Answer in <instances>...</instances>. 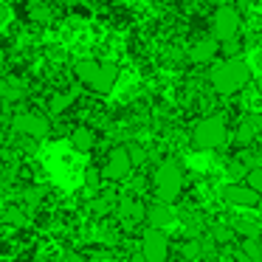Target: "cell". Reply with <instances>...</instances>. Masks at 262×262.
Returning <instances> with one entry per match:
<instances>
[{"label": "cell", "instance_id": "cell-1", "mask_svg": "<svg viewBox=\"0 0 262 262\" xmlns=\"http://www.w3.org/2000/svg\"><path fill=\"white\" fill-rule=\"evenodd\" d=\"M209 85L217 96H237L251 85V65L239 57H228L209 68Z\"/></svg>", "mask_w": 262, "mask_h": 262}, {"label": "cell", "instance_id": "cell-2", "mask_svg": "<svg viewBox=\"0 0 262 262\" xmlns=\"http://www.w3.org/2000/svg\"><path fill=\"white\" fill-rule=\"evenodd\" d=\"M74 74L85 88H91L93 93L107 96L119 82V65L116 62H102V59H76Z\"/></svg>", "mask_w": 262, "mask_h": 262}, {"label": "cell", "instance_id": "cell-3", "mask_svg": "<svg viewBox=\"0 0 262 262\" xmlns=\"http://www.w3.org/2000/svg\"><path fill=\"white\" fill-rule=\"evenodd\" d=\"M186 186V172H183L181 161L178 158H164L152 172V192L155 200H164V203H175L183 194Z\"/></svg>", "mask_w": 262, "mask_h": 262}, {"label": "cell", "instance_id": "cell-4", "mask_svg": "<svg viewBox=\"0 0 262 262\" xmlns=\"http://www.w3.org/2000/svg\"><path fill=\"white\" fill-rule=\"evenodd\" d=\"M228 138V124L223 116L211 113V116H203L198 124L192 127V149H200V152H209V149H220Z\"/></svg>", "mask_w": 262, "mask_h": 262}, {"label": "cell", "instance_id": "cell-5", "mask_svg": "<svg viewBox=\"0 0 262 262\" xmlns=\"http://www.w3.org/2000/svg\"><path fill=\"white\" fill-rule=\"evenodd\" d=\"M243 34V14L234 3H220L211 14V37L217 42H234Z\"/></svg>", "mask_w": 262, "mask_h": 262}, {"label": "cell", "instance_id": "cell-6", "mask_svg": "<svg viewBox=\"0 0 262 262\" xmlns=\"http://www.w3.org/2000/svg\"><path fill=\"white\" fill-rule=\"evenodd\" d=\"M133 169H136V161H133L130 147H113L107 152V158H104V164H102V175H104V181H110V183L127 181V178L133 175Z\"/></svg>", "mask_w": 262, "mask_h": 262}, {"label": "cell", "instance_id": "cell-7", "mask_svg": "<svg viewBox=\"0 0 262 262\" xmlns=\"http://www.w3.org/2000/svg\"><path fill=\"white\" fill-rule=\"evenodd\" d=\"M12 127L17 136H26L31 141H40L51 133V121L46 119L42 113H34V110H26V113H17L12 119Z\"/></svg>", "mask_w": 262, "mask_h": 262}, {"label": "cell", "instance_id": "cell-8", "mask_svg": "<svg viewBox=\"0 0 262 262\" xmlns=\"http://www.w3.org/2000/svg\"><path fill=\"white\" fill-rule=\"evenodd\" d=\"M141 254L147 262H166L169 259V237L164 228H152L141 234Z\"/></svg>", "mask_w": 262, "mask_h": 262}, {"label": "cell", "instance_id": "cell-9", "mask_svg": "<svg viewBox=\"0 0 262 262\" xmlns=\"http://www.w3.org/2000/svg\"><path fill=\"white\" fill-rule=\"evenodd\" d=\"M220 198H223V203H226V206H237V209H256V203H259L262 194L256 192V189H251L245 181L243 183L234 181V183H226V186L220 189Z\"/></svg>", "mask_w": 262, "mask_h": 262}, {"label": "cell", "instance_id": "cell-10", "mask_svg": "<svg viewBox=\"0 0 262 262\" xmlns=\"http://www.w3.org/2000/svg\"><path fill=\"white\" fill-rule=\"evenodd\" d=\"M220 54V42L214 40V37H203V40H198V42H192L189 46V51H186V59L192 65H209V62H214V57Z\"/></svg>", "mask_w": 262, "mask_h": 262}, {"label": "cell", "instance_id": "cell-11", "mask_svg": "<svg viewBox=\"0 0 262 262\" xmlns=\"http://www.w3.org/2000/svg\"><path fill=\"white\" fill-rule=\"evenodd\" d=\"M116 214H119V220L124 226H136V223L147 220V206L138 198H121L119 206H116Z\"/></svg>", "mask_w": 262, "mask_h": 262}, {"label": "cell", "instance_id": "cell-12", "mask_svg": "<svg viewBox=\"0 0 262 262\" xmlns=\"http://www.w3.org/2000/svg\"><path fill=\"white\" fill-rule=\"evenodd\" d=\"M147 226L152 228H166L175 223V209H172V203H164V200H155V203L147 206Z\"/></svg>", "mask_w": 262, "mask_h": 262}, {"label": "cell", "instance_id": "cell-13", "mask_svg": "<svg viewBox=\"0 0 262 262\" xmlns=\"http://www.w3.org/2000/svg\"><path fill=\"white\" fill-rule=\"evenodd\" d=\"M96 141H99L96 130L88 127V124H79V127L71 130V147H74L76 152H91V149L96 147Z\"/></svg>", "mask_w": 262, "mask_h": 262}, {"label": "cell", "instance_id": "cell-14", "mask_svg": "<svg viewBox=\"0 0 262 262\" xmlns=\"http://www.w3.org/2000/svg\"><path fill=\"white\" fill-rule=\"evenodd\" d=\"M26 99V85L14 76H3L0 79V102H20Z\"/></svg>", "mask_w": 262, "mask_h": 262}, {"label": "cell", "instance_id": "cell-15", "mask_svg": "<svg viewBox=\"0 0 262 262\" xmlns=\"http://www.w3.org/2000/svg\"><path fill=\"white\" fill-rule=\"evenodd\" d=\"M116 206H119V198L113 192H96V198L91 200V211L96 217H107L110 211H116Z\"/></svg>", "mask_w": 262, "mask_h": 262}, {"label": "cell", "instance_id": "cell-16", "mask_svg": "<svg viewBox=\"0 0 262 262\" xmlns=\"http://www.w3.org/2000/svg\"><path fill=\"white\" fill-rule=\"evenodd\" d=\"M231 228L239 239H251V237H259L262 228H259V220H248V217H237L231 220Z\"/></svg>", "mask_w": 262, "mask_h": 262}, {"label": "cell", "instance_id": "cell-17", "mask_svg": "<svg viewBox=\"0 0 262 262\" xmlns=\"http://www.w3.org/2000/svg\"><path fill=\"white\" fill-rule=\"evenodd\" d=\"M29 17L34 20V23H51V17H54V6L48 3V0H34L31 3V9H29Z\"/></svg>", "mask_w": 262, "mask_h": 262}, {"label": "cell", "instance_id": "cell-18", "mask_svg": "<svg viewBox=\"0 0 262 262\" xmlns=\"http://www.w3.org/2000/svg\"><path fill=\"white\" fill-rule=\"evenodd\" d=\"M71 104H74V93H54L51 102H48V113L59 116V113H65Z\"/></svg>", "mask_w": 262, "mask_h": 262}, {"label": "cell", "instance_id": "cell-19", "mask_svg": "<svg viewBox=\"0 0 262 262\" xmlns=\"http://www.w3.org/2000/svg\"><path fill=\"white\" fill-rule=\"evenodd\" d=\"M209 237L214 239V245H228L231 243V237H234V228H231V223H214L211 226V231H209Z\"/></svg>", "mask_w": 262, "mask_h": 262}, {"label": "cell", "instance_id": "cell-20", "mask_svg": "<svg viewBox=\"0 0 262 262\" xmlns=\"http://www.w3.org/2000/svg\"><path fill=\"white\" fill-rule=\"evenodd\" d=\"M3 223H6V226H14V228H23L26 223H29V217H26V211H23V209L12 206V209L3 211Z\"/></svg>", "mask_w": 262, "mask_h": 262}, {"label": "cell", "instance_id": "cell-21", "mask_svg": "<svg viewBox=\"0 0 262 262\" xmlns=\"http://www.w3.org/2000/svg\"><path fill=\"white\" fill-rule=\"evenodd\" d=\"M102 181H104V175H102V166H88V172H85V186L88 189H93V192H96L99 186H102Z\"/></svg>", "mask_w": 262, "mask_h": 262}, {"label": "cell", "instance_id": "cell-22", "mask_svg": "<svg viewBox=\"0 0 262 262\" xmlns=\"http://www.w3.org/2000/svg\"><path fill=\"white\" fill-rule=\"evenodd\" d=\"M245 183H248L251 189H256V192L262 194V164H254L248 169V175H245Z\"/></svg>", "mask_w": 262, "mask_h": 262}, {"label": "cell", "instance_id": "cell-23", "mask_svg": "<svg viewBox=\"0 0 262 262\" xmlns=\"http://www.w3.org/2000/svg\"><path fill=\"white\" fill-rule=\"evenodd\" d=\"M23 198H26V203H29V206H40L42 198H46V189H42V186H31V189H26Z\"/></svg>", "mask_w": 262, "mask_h": 262}, {"label": "cell", "instance_id": "cell-24", "mask_svg": "<svg viewBox=\"0 0 262 262\" xmlns=\"http://www.w3.org/2000/svg\"><path fill=\"white\" fill-rule=\"evenodd\" d=\"M251 121H254V127H256V141H262V113H254Z\"/></svg>", "mask_w": 262, "mask_h": 262}, {"label": "cell", "instance_id": "cell-25", "mask_svg": "<svg viewBox=\"0 0 262 262\" xmlns=\"http://www.w3.org/2000/svg\"><path fill=\"white\" fill-rule=\"evenodd\" d=\"M65 262H91L88 256H82V254H76V251H71L68 256H65Z\"/></svg>", "mask_w": 262, "mask_h": 262}, {"label": "cell", "instance_id": "cell-26", "mask_svg": "<svg viewBox=\"0 0 262 262\" xmlns=\"http://www.w3.org/2000/svg\"><path fill=\"white\" fill-rule=\"evenodd\" d=\"M6 20H9V6L3 3V0H0V26L6 23Z\"/></svg>", "mask_w": 262, "mask_h": 262}, {"label": "cell", "instance_id": "cell-27", "mask_svg": "<svg viewBox=\"0 0 262 262\" xmlns=\"http://www.w3.org/2000/svg\"><path fill=\"white\" fill-rule=\"evenodd\" d=\"M254 211H256V220L262 223V198H259V203H256V209H254Z\"/></svg>", "mask_w": 262, "mask_h": 262}, {"label": "cell", "instance_id": "cell-28", "mask_svg": "<svg viewBox=\"0 0 262 262\" xmlns=\"http://www.w3.org/2000/svg\"><path fill=\"white\" fill-rule=\"evenodd\" d=\"M6 68V51H3V48H0V71Z\"/></svg>", "mask_w": 262, "mask_h": 262}, {"label": "cell", "instance_id": "cell-29", "mask_svg": "<svg viewBox=\"0 0 262 262\" xmlns=\"http://www.w3.org/2000/svg\"><path fill=\"white\" fill-rule=\"evenodd\" d=\"M74 3H79V6H91V3H96V0H74Z\"/></svg>", "mask_w": 262, "mask_h": 262}, {"label": "cell", "instance_id": "cell-30", "mask_svg": "<svg viewBox=\"0 0 262 262\" xmlns=\"http://www.w3.org/2000/svg\"><path fill=\"white\" fill-rule=\"evenodd\" d=\"M256 68H259V71H262V51H259V54H256Z\"/></svg>", "mask_w": 262, "mask_h": 262}, {"label": "cell", "instance_id": "cell-31", "mask_svg": "<svg viewBox=\"0 0 262 262\" xmlns=\"http://www.w3.org/2000/svg\"><path fill=\"white\" fill-rule=\"evenodd\" d=\"M48 3H51V6H59V3H65V0H48Z\"/></svg>", "mask_w": 262, "mask_h": 262}, {"label": "cell", "instance_id": "cell-32", "mask_svg": "<svg viewBox=\"0 0 262 262\" xmlns=\"http://www.w3.org/2000/svg\"><path fill=\"white\" fill-rule=\"evenodd\" d=\"M217 3H234V6H237V0H217Z\"/></svg>", "mask_w": 262, "mask_h": 262}, {"label": "cell", "instance_id": "cell-33", "mask_svg": "<svg viewBox=\"0 0 262 262\" xmlns=\"http://www.w3.org/2000/svg\"><path fill=\"white\" fill-rule=\"evenodd\" d=\"M0 181H3V164H0Z\"/></svg>", "mask_w": 262, "mask_h": 262}]
</instances>
